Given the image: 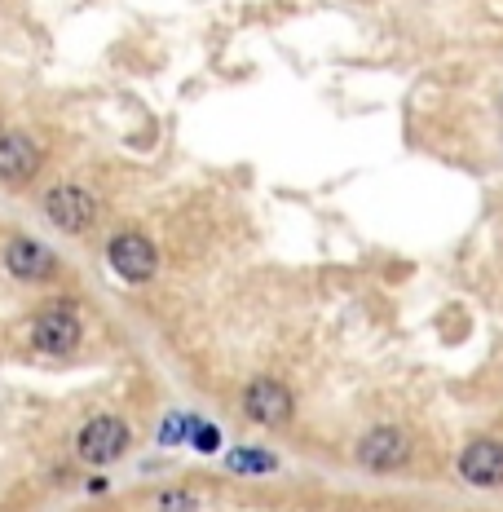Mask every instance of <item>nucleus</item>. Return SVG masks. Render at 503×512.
Returning a JSON list of instances; mask_svg holds the SVG:
<instances>
[{"label": "nucleus", "instance_id": "6", "mask_svg": "<svg viewBox=\"0 0 503 512\" xmlns=\"http://www.w3.org/2000/svg\"><path fill=\"white\" fill-rule=\"evenodd\" d=\"M296 411V398L287 384H278L270 376L252 380L248 389H243V415H248L252 424H265V429H283L287 420H292Z\"/></svg>", "mask_w": 503, "mask_h": 512}, {"label": "nucleus", "instance_id": "12", "mask_svg": "<svg viewBox=\"0 0 503 512\" xmlns=\"http://www.w3.org/2000/svg\"><path fill=\"white\" fill-rule=\"evenodd\" d=\"M190 429H195V437H190V442H195L199 451H217V446H221L217 424H199V420H190Z\"/></svg>", "mask_w": 503, "mask_h": 512}, {"label": "nucleus", "instance_id": "9", "mask_svg": "<svg viewBox=\"0 0 503 512\" xmlns=\"http://www.w3.org/2000/svg\"><path fill=\"white\" fill-rule=\"evenodd\" d=\"M459 477L473 486H503V442L495 437H477L459 455Z\"/></svg>", "mask_w": 503, "mask_h": 512}, {"label": "nucleus", "instance_id": "2", "mask_svg": "<svg viewBox=\"0 0 503 512\" xmlns=\"http://www.w3.org/2000/svg\"><path fill=\"white\" fill-rule=\"evenodd\" d=\"M45 217H49V226H58L62 234H89L102 217V204L80 181H58V186L45 190Z\"/></svg>", "mask_w": 503, "mask_h": 512}, {"label": "nucleus", "instance_id": "5", "mask_svg": "<svg viewBox=\"0 0 503 512\" xmlns=\"http://www.w3.org/2000/svg\"><path fill=\"white\" fill-rule=\"evenodd\" d=\"M40 164H45V151H40L36 137L23 133V128H0V181L9 190L31 186Z\"/></svg>", "mask_w": 503, "mask_h": 512}, {"label": "nucleus", "instance_id": "8", "mask_svg": "<svg viewBox=\"0 0 503 512\" xmlns=\"http://www.w3.org/2000/svg\"><path fill=\"white\" fill-rule=\"evenodd\" d=\"M406 460H411V437H406L402 429H393V424L371 429L358 442V464L371 468V473H398Z\"/></svg>", "mask_w": 503, "mask_h": 512}, {"label": "nucleus", "instance_id": "10", "mask_svg": "<svg viewBox=\"0 0 503 512\" xmlns=\"http://www.w3.org/2000/svg\"><path fill=\"white\" fill-rule=\"evenodd\" d=\"M226 468L239 477H261V473H274L278 460L270 451H256V446H239V451L226 455Z\"/></svg>", "mask_w": 503, "mask_h": 512}, {"label": "nucleus", "instance_id": "13", "mask_svg": "<svg viewBox=\"0 0 503 512\" xmlns=\"http://www.w3.org/2000/svg\"><path fill=\"white\" fill-rule=\"evenodd\" d=\"M181 429H190V420H181V415H168V420H164V433H159V442H164V446L181 442V437H186Z\"/></svg>", "mask_w": 503, "mask_h": 512}, {"label": "nucleus", "instance_id": "11", "mask_svg": "<svg viewBox=\"0 0 503 512\" xmlns=\"http://www.w3.org/2000/svg\"><path fill=\"white\" fill-rule=\"evenodd\" d=\"M155 508H159V512H195L199 499L190 495V490H164V495L155 499Z\"/></svg>", "mask_w": 503, "mask_h": 512}, {"label": "nucleus", "instance_id": "3", "mask_svg": "<svg viewBox=\"0 0 503 512\" xmlns=\"http://www.w3.org/2000/svg\"><path fill=\"white\" fill-rule=\"evenodd\" d=\"M128 442H133V433H128V424L120 415H93V420H84V429L76 433V455L89 468H106L128 451Z\"/></svg>", "mask_w": 503, "mask_h": 512}, {"label": "nucleus", "instance_id": "4", "mask_svg": "<svg viewBox=\"0 0 503 512\" xmlns=\"http://www.w3.org/2000/svg\"><path fill=\"white\" fill-rule=\"evenodd\" d=\"M106 261L124 283H151L159 274V252L142 230H120L106 243Z\"/></svg>", "mask_w": 503, "mask_h": 512}, {"label": "nucleus", "instance_id": "7", "mask_svg": "<svg viewBox=\"0 0 503 512\" xmlns=\"http://www.w3.org/2000/svg\"><path fill=\"white\" fill-rule=\"evenodd\" d=\"M0 261H5V270L14 274L18 283H45V279H53V270H58V256H53V248H45V243L31 239V234L9 239L5 252H0Z\"/></svg>", "mask_w": 503, "mask_h": 512}, {"label": "nucleus", "instance_id": "1", "mask_svg": "<svg viewBox=\"0 0 503 512\" xmlns=\"http://www.w3.org/2000/svg\"><path fill=\"white\" fill-rule=\"evenodd\" d=\"M80 340H84V323H80L76 305L49 301L31 314V349H36V354L67 358L80 349Z\"/></svg>", "mask_w": 503, "mask_h": 512}]
</instances>
